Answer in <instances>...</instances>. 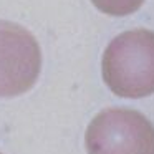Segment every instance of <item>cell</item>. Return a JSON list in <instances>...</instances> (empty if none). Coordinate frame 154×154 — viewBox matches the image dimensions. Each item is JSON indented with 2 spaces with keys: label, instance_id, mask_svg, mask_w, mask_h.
I'll return each instance as SVG.
<instances>
[{
  "label": "cell",
  "instance_id": "3",
  "mask_svg": "<svg viewBox=\"0 0 154 154\" xmlns=\"http://www.w3.org/2000/svg\"><path fill=\"white\" fill-rule=\"evenodd\" d=\"M42 68L38 42L17 23L0 20V96L27 93Z\"/></svg>",
  "mask_w": 154,
  "mask_h": 154
},
{
  "label": "cell",
  "instance_id": "2",
  "mask_svg": "<svg viewBox=\"0 0 154 154\" xmlns=\"http://www.w3.org/2000/svg\"><path fill=\"white\" fill-rule=\"evenodd\" d=\"M88 154H154V126L126 108H108L91 119L85 134Z\"/></svg>",
  "mask_w": 154,
  "mask_h": 154
},
{
  "label": "cell",
  "instance_id": "4",
  "mask_svg": "<svg viewBox=\"0 0 154 154\" xmlns=\"http://www.w3.org/2000/svg\"><path fill=\"white\" fill-rule=\"evenodd\" d=\"M93 5L106 15L114 17H124V15L134 14L143 5L144 0H91Z\"/></svg>",
  "mask_w": 154,
  "mask_h": 154
},
{
  "label": "cell",
  "instance_id": "1",
  "mask_svg": "<svg viewBox=\"0 0 154 154\" xmlns=\"http://www.w3.org/2000/svg\"><path fill=\"white\" fill-rule=\"evenodd\" d=\"M103 80L121 98H144L154 93V32H123L109 42L101 60Z\"/></svg>",
  "mask_w": 154,
  "mask_h": 154
}]
</instances>
